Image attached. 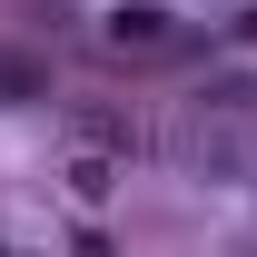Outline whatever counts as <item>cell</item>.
<instances>
[{"instance_id":"cell-1","label":"cell","mask_w":257,"mask_h":257,"mask_svg":"<svg viewBox=\"0 0 257 257\" xmlns=\"http://www.w3.org/2000/svg\"><path fill=\"white\" fill-rule=\"evenodd\" d=\"M168 159L198 168V178H257V109H198L168 128Z\"/></svg>"},{"instance_id":"cell-2","label":"cell","mask_w":257,"mask_h":257,"mask_svg":"<svg viewBox=\"0 0 257 257\" xmlns=\"http://www.w3.org/2000/svg\"><path fill=\"white\" fill-rule=\"evenodd\" d=\"M99 60H119V69H168V60H188L198 40L178 10H159V0H119V10H99Z\"/></svg>"},{"instance_id":"cell-3","label":"cell","mask_w":257,"mask_h":257,"mask_svg":"<svg viewBox=\"0 0 257 257\" xmlns=\"http://www.w3.org/2000/svg\"><path fill=\"white\" fill-rule=\"evenodd\" d=\"M69 149H109V159L128 168V149H139V128H128L119 109H79V119H69Z\"/></svg>"},{"instance_id":"cell-4","label":"cell","mask_w":257,"mask_h":257,"mask_svg":"<svg viewBox=\"0 0 257 257\" xmlns=\"http://www.w3.org/2000/svg\"><path fill=\"white\" fill-rule=\"evenodd\" d=\"M60 178H69V198H79V208H99V198L119 188V159H109V149H69Z\"/></svg>"}]
</instances>
